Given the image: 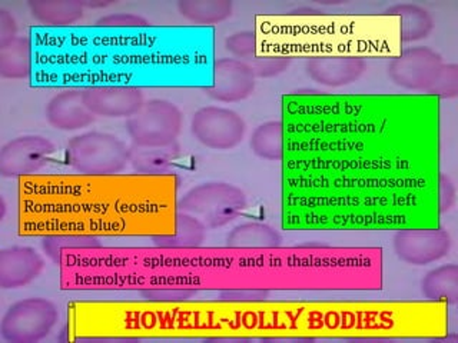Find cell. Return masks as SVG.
<instances>
[{
    "instance_id": "6da1fadb",
    "label": "cell",
    "mask_w": 458,
    "mask_h": 343,
    "mask_svg": "<svg viewBox=\"0 0 458 343\" xmlns=\"http://www.w3.org/2000/svg\"><path fill=\"white\" fill-rule=\"evenodd\" d=\"M68 161L82 175H116L131 161V150L111 133L88 132L69 140Z\"/></svg>"
},
{
    "instance_id": "7a4b0ae2",
    "label": "cell",
    "mask_w": 458,
    "mask_h": 343,
    "mask_svg": "<svg viewBox=\"0 0 458 343\" xmlns=\"http://www.w3.org/2000/svg\"><path fill=\"white\" fill-rule=\"evenodd\" d=\"M245 207V193L225 182L200 183L178 202L179 211L192 214L209 229L228 225Z\"/></svg>"
},
{
    "instance_id": "3957f363",
    "label": "cell",
    "mask_w": 458,
    "mask_h": 343,
    "mask_svg": "<svg viewBox=\"0 0 458 343\" xmlns=\"http://www.w3.org/2000/svg\"><path fill=\"white\" fill-rule=\"evenodd\" d=\"M136 147H168L182 130V113L169 100L150 99L126 121Z\"/></svg>"
},
{
    "instance_id": "277c9868",
    "label": "cell",
    "mask_w": 458,
    "mask_h": 343,
    "mask_svg": "<svg viewBox=\"0 0 458 343\" xmlns=\"http://www.w3.org/2000/svg\"><path fill=\"white\" fill-rule=\"evenodd\" d=\"M57 319L56 306L50 300L28 297L7 309L0 323V333L9 343H36L49 335Z\"/></svg>"
},
{
    "instance_id": "5b68a950",
    "label": "cell",
    "mask_w": 458,
    "mask_h": 343,
    "mask_svg": "<svg viewBox=\"0 0 458 343\" xmlns=\"http://www.w3.org/2000/svg\"><path fill=\"white\" fill-rule=\"evenodd\" d=\"M245 121L231 109L219 106L200 107L191 121V132L198 142L214 150L238 146L245 135Z\"/></svg>"
},
{
    "instance_id": "8992f818",
    "label": "cell",
    "mask_w": 458,
    "mask_h": 343,
    "mask_svg": "<svg viewBox=\"0 0 458 343\" xmlns=\"http://www.w3.org/2000/svg\"><path fill=\"white\" fill-rule=\"evenodd\" d=\"M443 57L426 46L410 47L388 66V76L403 89L428 92L443 69Z\"/></svg>"
},
{
    "instance_id": "52a82bcc",
    "label": "cell",
    "mask_w": 458,
    "mask_h": 343,
    "mask_svg": "<svg viewBox=\"0 0 458 343\" xmlns=\"http://www.w3.org/2000/svg\"><path fill=\"white\" fill-rule=\"evenodd\" d=\"M451 236L444 229H407L394 236V250L401 261L426 266L447 256Z\"/></svg>"
},
{
    "instance_id": "ba28073f",
    "label": "cell",
    "mask_w": 458,
    "mask_h": 343,
    "mask_svg": "<svg viewBox=\"0 0 458 343\" xmlns=\"http://www.w3.org/2000/svg\"><path fill=\"white\" fill-rule=\"evenodd\" d=\"M54 152V143L43 136L16 138L0 150V175L4 178L33 175L47 164Z\"/></svg>"
},
{
    "instance_id": "9c48e42d",
    "label": "cell",
    "mask_w": 458,
    "mask_h": 343,
    "mask_svg": "<svg viewBox=\"0 0 458 343\" xmlns=\"http://www.w3.org/2000/svg\"><path fill=\"white\" fill-rule=\"evenodd\" d=\"M83 102L95 116L131 118L145 104L140 88L131 85H92L82 89Z\"/></svg>"
},
{
    "instance_id": "30bf717a",
    "label": "cell",
    "mask_w": 458,
    "mask_h": 343,
    "mask_svg": "<svg viewBox=\"0 0 458 343\" xmlns=\"http://www.w3.org/2000/svg\"><path fill=\"white\" fill-rule=\"evenodd\" d=\"M254 89L255 75L250 66L238 59L225 57L215 61L211 85L205 86L204 92L216 102L235 104L250 97Z\"/></svg>"
},
{
    "instance_id": "8fae6325",
    "label": "cell",
    "mask_w": 458,
    "mask_h": 343,
    "mask_svg": "<svg viewBox=\"0 0 458 343\" xmlns=\"http://www.w3.org/2000/svg\"><path fill=\"white\" fill-rule=\"evenodd\" d=\"M367 64L364 59L357 56H314L305 63L307 75L322 86L341 88L350 85L361 78Z\"/></svg>"
},
{
    "instance_id": "7c38bea8",
    "label": "cell",
    "mask_w": 458,
    "mask_h": 343,
    "mask_svg": "<svg viewBox=\"0 0 458 343\" xmlns=\"http://www.w3.org/2000/svg\"><path fill=\"white\" fill-rule=\"evenodd\" d=\"M45 262L33 247H12L0 252L2 289H19L33 282L43 271Z\"/></svg>"
},
{
    "instance_id": "4fadbf2b",
    "label": "cell",
    "mask_w": 458,
    "mask_h": 343,
    "mask_svg": "<svg viewBox=\"0 0 458 343\" xmlns=\"http://www.w3.org/2000/svg\"><path fill=\"white\" fill-rule=\"evenodd\" d=\"M47 119L55 129L73 132L92 125L95 114L86 107L82 89H68L49 100Z\"/></svg>"
},
{
    "instance_id": "5bb4252c",
    "label": "cell",
    "mask_w": 458,
    "mask_h": 343,
    "mask_svg": "<svg viewBox=\"0 0 458 343\" xmlns=\"http://www.w3.org/2000/svg\"><path fill=\"white\" fill-rule=\"evenodd\" d=\"M28 7L36 21L52 28H66L83 16L82 4L76 0H29Z\"/></svg>"
},
{
    "instance_id": "9a60e30c",
    "label": "cell",
    "mask_w": 458,
    "mask_h": 343,
    "mask_svg": "<svg viewBox=\"0 0 458 343\" xmlns=\"http://www.w3.org/2000/svg\"><path fill=\"white\" fill-rule=\"evenodd\" d=\"M283 238L271 226L248 222L233 228L226 236V247L233 249H274L281 247Z\"/></svg>"
},
{
    "instance_id": "2e32d148",
    "label": "cell",
    "mask_w": 458,
    "mask_h": 343,
    "mask_svg": "<svg viewBox=\"0 0 458 343\" xmlns=\"http://www.w3.org/2000/svg\"><path fill=\"white\" fill-rule=\"evenodd\" d=\"M384 14L400 16L401 39L405 43L427 39L434 29L431 14L421 6L412 4H398L386 7Z\"/></svg>"
},
{
    "instance_id": "e0dca14e",
    "label": "cell",
    "mask_w": 458,
    "mask_h": 343,
    "mask_svg": "<svg viewBox=\"0 0 458 343\" xmlns=\"http://www.w3.org/2000/svg\"><path fill=\"white\" fill-rule=\"evenodd\" d=\"M205 235L207 228L202 222L192 214L179 212L176 214L175 233L154 236V243L165 249H193L204 243Z\"/></svg>"
},
{
    "instance_id": "ac0fdd59",
    "label": "cell",
    "mask_w": 458,
    "mask_h": 343,
    "mask_svg": "<svg viewBox=\"0 0 458 343\" xmlns=\"http://www.w3.org/2000/svg\"><path fill=\"white\" fill-rule=\"evenodd\" d=\"M32 71V45L28 38H16L0 46V76L12 80L29 78Z\"/></svg>"
},
{
    "instance_id": "d6986e66",
    "label": "cell",
    "mask_w": 458,
    "mask_h": 343,
    "mask_svg": "<svg viewBox=\"0 0 458 343\" xmlns=\"http://www.w3.org/2000/svg\"><path fill=\"white\" fill-rule=\"evenodd\" d=\"M422 295L434 302H458V266L455 264H444L427 273L421 282Z\"/></svg>"
},
{
    "instance_id": "ffe728a7",
    "label": "cell",
    "mask_w": 458,
    "mask_h": 343,
    "mask_svg": "<svg viewBox=\"0 0 458 343\" xmlns=\"http://www.w3.org/2000/svg\"><path fill=\"white\" fill-rule=\"evenodd\" d=\"M229 0H179L178 11L183 18L199 25H216L233 14Z\"/></svg>"
},
{
    "instance_id": "44dd1931",
    "label": "cell",
    "mask_w": 458,
    "mask_h": 343,
    "mask_svg": "<svg viewBox=\"0 0 458 343\" xmlns=\"http://www.w3.org/2000/svg\"><path fill=\"white\" fill-rule=\"evenodd\" d=\"M250 149L261 159L281 161L284 156V128L279 121H265L250 136Z\"/></svg>"
},
{
    "instance_id": "7402d4cb",
    "label": "cell",
    "mask_w": 458,
    "mask_h": 343,
    "mask_svg": "<svg viewBox=\"0 0 458 343\" xmlns=\"http://www.w3.org/2000/svg\"><path fill=\"white\" fill-rule=\"evenodd\" d=\"M98 238L90 235H49L42 238V249L55 262H61L64 250L95 249L99 247Z\"/></svg>"
},
{
    "instance_id": "603a6c76",
    "label": "cell",
    "mask_w": 458,
    "mask_h": 343,
    "mask_svg": "<svg viewBox=\"0 0 458 343\" xmlns=\"http://www.w3.org/2000/svg\"><path fill=\"white\" fill-rule=\"evenodd\" d=\"M140 152L132 157L133 168L142 173H162L168 166L172 156L166 147H140Z\"/></svg>"
},
{
    "instance_id": "cb8c5ba5",
    "label": "cell",
    "mask_w": 458,
    "mask_h": 343,
    "mask_svg": "<svg viewBox=\"0 0 458 343\" xmlns=\"http://www.w3.org/2000/svg\"><path fill=\"white\" fill-rule=\"evenodd\" d=\"M255 78H274L290 68L291 59L286 56H254L245 62Z\"/></svg>"
},
{
    "instance_id": "d4e9b609",
    "label": "cell",
    "mask_w": 458,
    "mask_h": 343,
    "mask_svg": "<svg viewBox=\"0 0 458 343\" xmlns=\"http://www.w3.org/2000/svg\"><path fill=\"white\" fill-rule=\"evenodd\" d=\"M429 95L440 99H453L458 96V66L454 63L444 64L440 75L429 88Z\"/></svg>"
},
{
    "instance_id": "484cf974",
    "label": "cell",
    "mask_w": 458,
    "mask_h": 343,
    "mask_svg": "<svg viewBox=\"0 0 458 343\" xmlns=\"http://www.w3.org/2000/svg\"><path fill=\"white\" fill-rule=\"evenodd\" d=\"M225 47L229 54L238 57V61H250L257 56V36L254 32H238L225 39Z\"/></svg>"
},
{
    "instance_id": "4316f807",
    "label": "cell",
    "mask_w": 458,
    "mask_h": 343,
    "mask_svg": "<svg viewBox=\"0 0 458 343\" xmlns=\"http://www.w3.org/2000/svg\"><path fill=\"white\" fill-rule=\"evenodd\" d=\"M98 28H145L148 21L131 13H112L97 21Z\"/></svg>"
},
{
    "instance_id": "83f0119b",
    "label": "cell",
    "mask_w": 458,
    "mask_h": 343,
    "mask_svg": "<svg viewBox=\"0 0 458 343\" xmlns=\"http://www.w3.org/2000/svg\"><path fill=\"white\" fill-rule=\"evenodd\" d=\"M140 295L152 302H183L195 297L197 292L188 289H152L143 290Z\"/></svg>"
},
{
    "instance_id": "f1b7e54d",
    "label": "cell",
    "mask_w": 458,
    "mask_h": 343,
    "mask_svg": "<svg viewBox=\"0 0 458 343\" xmlns=\"http://www.w3.org/2000/svg\"><path fill=\"white\" fill-rule=\"evenodd\" d=\"M438 211L440 213L450 212L455 205V186L447 175L438 178Z\"/></svg>"
},
{
    "instance_id": "f546056e",
    "label": "cell",
    "mask_w": 458,
    "mask_h": 343,
    "mask_svg": "<svg viewBox=\"0 0 458 343\" xmlns=\"http://www.w3.org/2000/svg\"><path fill=\"white\" fill-rule=\"evenodd\" d=\"M268 297L267 290L233 289L219 293V299L225 302H261Z\"/></svg>"
},
{
    "instance_id": "4dcf8cb0",
    "label": "cell",
    "mask_w": 458,
    "mask_h": 343,
    "mask_svg": "<svg viewBox=\"0 0 458 343\" xmlns=\"http://www.w3.org/2000/svg\"><path fill=\"white\" fill-rule=\"evenodd\" d=\"M18 38V25L6 9H0V46L13 42Z\"/></svg>"
},
{
    "instance_id": "1f68e13d",
    "label": "cell",
    "mask_w": 458,
    "mask_h": 343,
    "mask_svg": "<svg viewBox=\"0 0 458 343\" xmlns=\"http://www.w3.org/2000/svg\"><path fill=\"white\" fill-rule=\"evenodd\" d=\"M82 4V6L86 7H105L107 6V2H81Z\"/></svg>"
}]
</instances>
